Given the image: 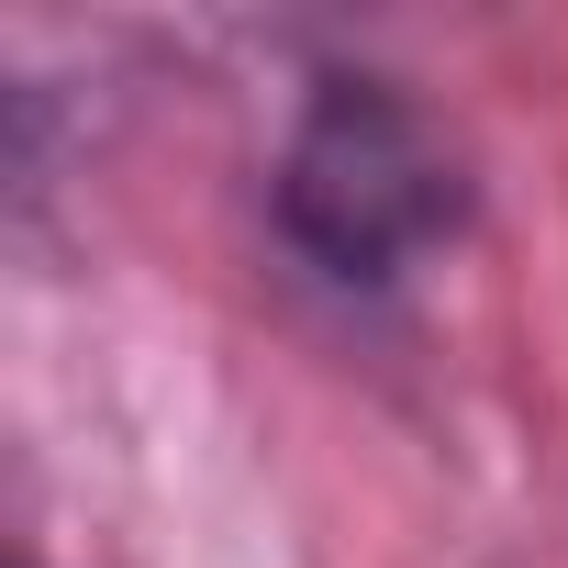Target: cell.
Masks as SVG:
<instances>
[{"instance_id":"1","label":"cell","mask_w":568,"mask_h":568,"mask_svg":"<svg viewBox=\"0 0 568 568\" xmlns=\"http://www.w3.org/2000/svg\"><path fill=\"white\" fill-rule=\"evenodd\" d=\"M479 223L468 145L390 68H313L267 156V245L302 291L346 313H390L424 267H446Z\"/></svg>"}]
</instances>
